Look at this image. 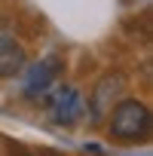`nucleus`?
<instances>
[{
  "mask_svg": "<svg viewBox=\"0 0 153 156\" xmlns=\"http://www.w3.org/2000/svg\"><path fill=\"white\" fill-rule=\"evenodd\" d=\"M107 116H110V126H107L110 135H113L116 141H126V144L144 138L147 129H150V110H147V104L138 101V98H123V101H116Z\"/></svg>",
  "mask_w": 153,
  "mask_h": 156,
  "instance_id": "obj_1",
  "label": "nucleus"
},
{
  "mask_svg": "<svg viewBox=\"0 0 153 156\" xmlns=\"http://www.w3.org/2000/svg\"><path fill=\"white\" fill-rule=\"evenodd\" d=\"M83 110H86V101L76 86H58L49 95V116L58 126H73L83 116Z\"/></svg>",
  "mask_w": 153,
  "mask_h": 156,
  "instance_id": "obj_2",
  "label": "nucleus"
},
{
  "mask_svg": "<svg viewBox=\"0 0 153 156\" xmlns=\"http://www.w3.org/2000/svg\"><path fill=\"white\" fill-rule=\"evenodd\" d=\"M123 92H126V76H123L119 70L101 76L98 86H95V92L89 95V113H92V122H101V119L110 113V107L116 104V98H119Z\"/></svg>",
  "mask_w": 153,
  "mask_h": 156,
  "instance_id": "obj_3",
  "label": "nucleus"
},
{
  "mask_svg": "<svg viewBox=\"0 0 153 156\" xmlns=\"http://www.w3.org/2000/svg\"><path fill=\"white\" fill-rule=\"evenodd\" d=\"M25 70V95L28 98H37V95H46L49 89H52V80H55V61L49 58V61H37V64H25L22 67Z\"/></svg>",
  "mask_w": 153,
  "mask_h": 156,
  "instance_id": "obj_4",
  "label": "nucleus"
},
{
  "mask_svg": "<svg viewBox=\"0 0 153 156\" xmlns=\"http://www.w3.org/2000/svg\"><path fill=\"white\" fill-rule=\"evenodd\" d=\"M28 64V52L16 37L0 34V80H9V76L22 73V67Z\"/></svg>",
  "mask_w": 153,
  "mask_h": 156,
  "instance_id": "obj_5",
  "label": "nucleus"
}]
</instances>
